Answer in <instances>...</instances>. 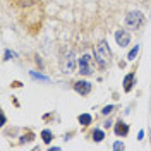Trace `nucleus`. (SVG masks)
Returning a JSON list of instances; mask_svg holds the SVG:
<instances>
[{"label": "nucleus", "mask_w": 151, "mask_h": 151, "mask_svg": "<svg viewBox=\"0 0 151 151\" xmlns=\"http://www.w3.org/2000/svg\"><path fill=\"white\" fill-rule=\"evenodd\" d=\"M94 58H96V62L100 64L101 69L110 64V58H112V52H110V48L106 45V41H100L98 43V47L94 48Z\"/></svg>", "instance_id": "f03ea898"}, {"label": "nucleus", "mask_w": 151, "mask_h": 151, "mask_svg": "<svg viewBox=\"0 0 151 151\" xmlns=\"http://www.w3.org/2000/svg\"><path fill=\"white\" fill-rule=\"evenodd\" d=\"M132 83H134V74H127L125 79H124V89H125L127 93L132 89Z\"/></svg>", "instance_id": "1a4fd4ad"}, {"label": "nucleus", "mask_w": 151, "mask_h": 151, "mask_svg": "<svg viewBox=\"0 0 151 151\" xmlns=\"http://www.w3.org/2000/svg\"><path fill=\"white\" fill-rule=\"evenodd\" d=\"M79 122L83 124V125H89V124H91V115H89V113L79 115Z\"/></svg>", "instance_id": "9d476101"}, {"label": "nucleus", "mask_w": 151, "mask_h": 151, "mask_svg": "<svg viewBox=\"0 0 151 151\" xmlns=\"http://www.w3.org/2000/svg\"><path fill=\"white\" fill-rule=\"evenodd\" d=\"M127 132H129V125L127 124H124L122 120L117 122V125H115V134L117 136H127Z\"/></svg>", "instance_id": "6e6552de"}, {"label": "nucleus", "mask_w": 151, "mask_h": 151, "mask_svg": "<svg viewBox=\"0 0 151 151\" xmlns=\"http://www.w3.org/2000/svg\"><path fill=\"white\" fill-rule=\"evenodd\" d=\"M113 150H124V144L122 142H115L113 144Z\"/></svg>", "instance_id": "dca6fc26"}, {"label": "nucleus", "mask_w": 151, "mask_h": 151, "mask_svg": "<svg viewBox=\"0 0 151 151\" xmlns=\"http://www.w3.org/2000/svg\"><path fill=\"white\" fill-rule=\"evenodd\" d=\"M10 57H16L14 52H5V58H10Z\"/></svg>", "instance_id": "f3484780"}, {"label": "nucleus", "mask_w": 151, "mask_h": 151, "mask_svg": "<svg viewBox=\"0 0 151 151\" xmlns=\"http://www.w3.org/2000/svg\"><path fill=\"white\" fill-rule=\"evenodd\" d=\"M79 72L84 76H89L93 72V65H91V55H83L79 60Z\"/></svg>", "instance_id": "39448f33"}, {"label": "nucleus", "mask_w": 151, "mask_h": 151, "mask_svg": "<svg viewBox=\"0 0 151 151\" xmlns=\"http://www.w3.org/2000/svg\"><path fill=\"white\" fill-rule=\"evenodd\" d=\"M93 137H94V141H96V142H100L101 139H103V132H101V131H94Z\"/></svg>", "instance_id": "ddd939ff"}, {"label": "nucleus", "mask_w": 151, "mask_h": 151, "mask_svg": "<svg viewBox=\"0 0 151 151\" xmlns=\"http://www.w3.org/2000/svg\"><path fill=\"white\" fill-rule=\"evenodd\" d=\"M41 137H43V141L48 144V142L52 141V132H50V131H43V132H41Z\"/></svg>", "instance_id": "9b49d317"}, {"label": "nucleus", "mask_w": 151, "mask_h": 151, "mask_svg": "<svg viewBox=\"0 0 151 151\" xmlns=\"http://www.w3.org/2000/svg\"><path fill=\"white\" fill-rule=\"evenodd\" d=\"M74 89L79 94L86 96V94H89V91H91V83H88V81H77L74 84Z\"/></svg>", "instance_id": "0eeeda50"}, {"label": "nucleus", "mask_w": 151, "mask_h": 151, "mask_svg": "<svg viewBox=\"0 0 151 151\" xmlns=\"http://www.w3.org/2000/svg\"><path fill=\"white\" fill-rule=\"evenodd\" d=\"M112 110H113V106L110 105V106H105V108H103V112H101V113H105V115H108V113L112 112Z\"/></svg>", "instance_id": "4468645a"}, {"label": "nucleus", "mask_w": 151, "mask_h": 151, "mask_svg": "<svg viewBox=\"0 0 151 151\" xmlns=\"http://www.w3.org/2000/svg\"><path fill=\"white\" fill-rule=\"evenodd\" d=\"M31 76H33V77H36V79H41V81H47V77H43V76L36 74V72H31Z\"/></svg>", "instance_id": "2eb2a0df"}, {"label": "nucleus", "mask_w": 151, "mask_h": 151, "mask_svg": "<svg viewBox=\"0 0 151 151\" xmlns=\"http://www.w3.org/2000/svg\"><path fill=\"white\" fill-rule=\"evenodd\" d=\"M125 24H127V28L131 29H139L144 24V16H142L141 12H131L127 17H125Z\"/></svg>", "instance_id": "7ed1b4c3"}, {"label": "nucleus", "mask_w": 151, "mask_h": 151, "mask_svg": "<svg viewBox=\"0 0 151 151\" xmlns=\"http://www.w3.org/2000/svg\"><path fill=\"white\" fill-rule=\"evenodd\" d=\"M12 7L17 12L19 21L31 33H36L43 22V9L40 0H12Z\"/></svg>", "instance_id": "f257e3e1"}, {"label": "nucleus", "mask_w": 151, "mask_h": 151, "mask_svg": "<svg viewBox=\"0 0 151 151\" xmlns=\"http://www.w3.org/2000/svg\"><path fill=\"white\" fill-rule=\"evenodd\" d=\"M115 40H117V45L119 47H127L129 41H131V35L125 29H120V31L115 33Z\"/></svg>", "instance_id": "423d86ee"}, {"label": "nucleus", "mask_w": 151, "mask_h": 151, "mask_svg": "<svg viewBox=\"0 0 151 151\" xmlns=\"http://www.w3.org/2000/svg\"><path fill=\"white\" fill-rule=\"evenodd\" d=\"M137 52H139V47L136 45V47L129 52V60H134V58H136V55H137Z\"/></svg>", "instance_id": "f8f14e48"}, {"label": "nucleus", "mask_w": 151, "mask_h": 151, "mask_svg": "<svg viewBox=\"0 0 151 151\" xmlns=\"http://www.w3.org/2000/svg\"><path fill=\"white\" fill-rule=\"evenodd\" d=\"M60 67H62V72H74L76 69V58L72 52H67L62 55L60 58Z\"/></svg>", "instance_id": "20e7f679"}]
</instances>
